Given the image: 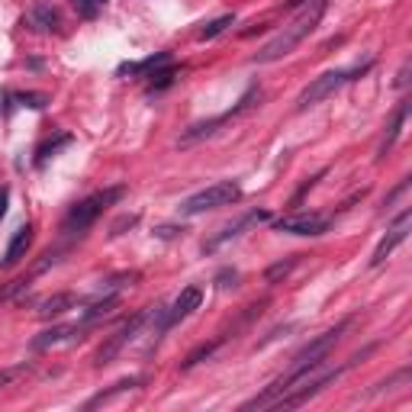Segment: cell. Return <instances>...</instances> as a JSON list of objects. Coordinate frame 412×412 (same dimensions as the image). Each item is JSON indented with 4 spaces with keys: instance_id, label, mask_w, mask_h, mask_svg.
<instances>
[{
    "instance_id": "obj_1",
    "label": "cell",
    "mask_w": 412,
    "mask_h": 412,
    "mask_svg": "<svg viewBox=\"0 0 412 412\" xmlns=\"http://www.w3.org/2000/svg\"><path fill=\"white\" fill-rule=\"evenodd\" d=\"M326 7H328V0H306L303 7H300V13H296L290 23L280 29L274 39H270L264 49L254 55V65H274V61H280V59H287V55H293L296 52V45L303 43L306 36L319 26V20H322V13H326Z\"/></svg>"
},
{
    "instance_id": "obj_2",
    "label": "cell",
    "mask_w": 412,
    "mask_h": 412,
    "mask_svg": "<svg viewBox=\"0 0 412 412\" xmlns=\"http://www.w3.org/2000/svg\"><path fill=\"white\" fill-rule=\"evenodd\" d=\"M123 194H126V187H107L100 194H91L87 200L75 203V206L68 210V216L61 219V232H65V236H84L87 229L100 219V213L107 210V206L123 200Z\"/></svg>"
},
{
    "instance_id": "obj_3",
    "label": "cell",
    "mask_w": 412,
    "mask_h": 412,
    "mask_svg": "<svg viewBox=\"0 0 412 412\" xmlns=\"http://www.w3.org/2000/svg\"><path fill=\"white\" fill-rule=\"evenodd\" d=\"M370 65H374V59H367L364 65L358 68H335V71H326V75H319L312 84H306L303 91H300V97H296V109H310L316 107L319 100H326V97H332V93L338 91V87H345L348 81H354V77H361L364 71H370Z\"/></svg>"
},
{
    "instance_id": "obj_4",
    "label": "cell",
    "mask_w": 412,
    "mask_h": 412,
    "mask_svg": "<svg viewBox=\"0 0 412 412\" xmlns=\"http://www.w3.org/2000/svg\"><path fill=\"white\" fill-rule=\"evenodd\" d=\"M242 200V187L236 181H219V184H210L190 194L184 203H181V216H200L206 210H219V206H232V203Z\"/></svg>"
},
{
    "instance_id": "obj_5",
    "label": "cell",
    "mask_w": 412,
    "mask_h": 412,
    "mask_svg": "<svg viewBox=\"0 0 412 412\" xmlns=\"http://www.w3.org/2000/svg\"><path fill=\"white\" fill-rule=\"evenodd\" d=\"M254 100H261V87H252V91H248L242 100H238V107H232L229 113H222V116H213V119H203V123H194V126H190L184 135H181V139H177V148H190V145H197V142H203V139L216 135L219 129L226 126V123H232L236 116H242L245 109H252Z\"/></svg>"
},
{
    "instance_id": "obj_6",
    "label": "cell",
    "mask_w": 412,
    "mask_h": 412,
    "mask_svg": "<svg viewBox=\"0 0 412 412\" xmlns=\"http://www.w3.org/2000/svg\"><path fill=\"white\" fill-rule=\"evenodd\" d=\"M155 316V310H139L132 316V319H126L123 322V326L116 328V332H113V335L107 338V342H103L100 345V351H97V367H107V364H113L119 358V354H123V348L129 345V342H135V338H139V332H142L145 328V322L152 319Z\"/></svg>"
},
{
    "instance_id": "obj_7",
    "label": "cell",
    "mask_w": 412,
    "mask_h": 412,
    "mask_svg": "<svg viewBox=\"0 0 412 412\" xmlns=\"http://www.w3.org/2000/svg\"><path fill=\"white\" fill-rule=\"evenodd\" d=\"M200 303H203V290L200 287H184L181 290V296H177L174 303L168 306V312H158L161 316V322H158V335H165L171 326H177L181 319H187L194 310H200Z\"/></svg>"
},
{
    "instance_id": "obj_8",
    "label": "cell",
    "mask_w": 412,
    "mask_h": 412,
    "mask_svg": "<svg viewBox=\"0 0 412 412\" xmlns=\"http://www.w3.org/2000/svg\"><path fill=\"white\" fill-rule=\"evenodd\" d=\"M277 232H287V236H322L328 229V216H319V213H290V216H280L274 222Z\"/></svg>"
},
{
    "instance_id": "obj_9",
    "label": "cell",
    "mask_w": 412,
    "mask_h": 412,
    "mask_svg": "<svg viewBox=\"0 0 412 412\" xmlns=\"http://www.w3.org/2000/svg\"><path fill=\"white\" fill-rule=\"evenodd\" d=\"M409 219H412V213H409V210H403L399 216H396V222L387 229V236L380 238L377 252H374V258H370V268L383 264V261H387L390 254H393L396 245H403V242H406V236H409Z\"/></svg>"
},
{
    "instance_id": "obj_10",
    "label": "cell",
    "mask_w": 412,
    "mask_h": 412,
    "mask_svg": "<svg viewBox=\"0 0 412 412\" xmlns=\"http://www.w3.org/2000/svg\"><path fill=\"white\" fill-rule=\"evenodd\" d=\"M270 219V213L268 210H252V213H245L242 219H236V222H229L226 229H222V232H219V236H213L210 242L203 245V252H216L219 245H226V242H232V238H238L245 232V229L248 226H258V222H268Z\"/></svg>"
},
{
    "instance_id": "obj_11",
    "label": "cell",
    "mask_w": 412,
    "mask_h": 412,
    "mask_svg": "<svg viewBox=\"0 0 412 412\" xmlns=\"http://www.w3.org/2000/svg\"><path fill=\"white\" fill-rule=\"evenodd\" d=\"M23 23L29 26L33 33H55V29L61 26V17H59V10L52 7V3H33Z\"/></svg>"
},
{
    "instance_id": "obj_12",
    "label": "cell",
    "mask_w": 412,
    "mask_h": 412,
    "mask_svg": "<svg viewBox=\"0 0 412 412\" xmlns=\"http://www.w3.org/2000/svg\"><path fill=\"white\" fill-rule=\"evenodd\" d=\"M29 245H33V226H29V222H23V226L13 232V238H10L7 254H3V261H0V268H3V270L17 268L20 261L26 258V252H29Z\"/></svg>"
},
{
    "instance_id": "obj_13",
    "label": "cell",
    "mask_w": 412,
    "mask_h": 412,
    "mask_svg": "<svg viewBox=\"0 0 412 412\" xmlns=\"http://www.w3.org/2000/svg\"><path fill=\"white\" fill-rule=\"evenodd\" d=\"M84 328L87 326H81V322H75V326H52V328H45L39 338H33V348L36 351H43V348H52V345H59V342H68L71 335L81 338Z\"/></svg>"
},
{
    "instance_id": "obj_14",
    "label": "cell",
    "mask_w": 412,
    "mask_h": 412,
    "mask_svg": "<svg viewBox=\"0 0 412 412\" xmlns=\"http://www.w3.org/2000/svg\"><path fill=\"white\" fill-rule=\"evenodd\" d=\"M75 303H77L75 293H52V296H45L43 303H39V319H55V316L68 312Z\"/></svg>"
},
{
    "instance_id": "obj_15",
    "label": "cell",
    "mask_w": 412,
    "mask_h": 412,
    "mask_svg": "<svg viewBox=\"0 0 412 412\" xmlns=\"http://www.w3.org/2000/svg\"><path fill=\"white\" fill-rule=\"evenodd\" d=\"M139 383H142V380H139V377L119 380V383H113V387H109V390H103V393H97V396H93V399H87V403H84V409H97V406H107L109 399H116V396H119V393H126V390H135V387H139Z\"/></svg>"
},
{
    "instance_id": "obj_16",
    "label": "cell",
    "mask_w": 412,
    "mask_h": 412,
    "mask_svg": "<svg viewBox=\"0 0 412 412\" xmlns=\"http://www.w3.org/2000/svg\"><path fill=\"white\" fill-rule=\"evenodd\" d=\"M168 61H171L168 52H158V55H148V59L135 61V65H119V75H152L155 68L168 65Z\"/></svg>"
},
{
    "instance_id": "obj_17",
    "label": "cell",
    "mask_w": 412,
    "mask_h": 412,
    "mask_svg": "<svg viewBox=\"0 0 412 412\" xmlns=\"http://www.w3.org/2000/svg\"><path fill=\"white\" fill-rule=\"evenodd\" d=\"M406 116H409V100L403 103V107L396 109V116H393V123H390V129H387V135H383V142H380V158L390 152L396 145V139H399V132H403V123H406Z\"/></svg>"
},
{
    "instance_id": "obj_18",
    "label": "cell",
    "mask_w": 412,
    "mask_h": 412,
    "mask_svg": "<svg viewBox=\"0 0 412 412\" xmlns=\"http://www.w3.org/2000/svg\"><path fill=\"white\" fill-rule=\"evenodd\" d=\"M177 75H181V71L171 68V61H168V65H161V68H155L152 75H145V77H148V91H165V87H171Z\"/></svg>"
},
{
    "instance_id": "obj_19",
    "label": "cell",
    "mask_w": 412,
    "mask_h": 412,
    "mask_svg": "<svg viewBox=\"0 0 412 412\" xmlns=\"http://www.w3.org/2000/svg\"><path fill=\"white\" fill-rule=\"evenodd\" d=\"M61 145H71V135H68V132H59L55 139H49V142H43V145H39V152H36V168H43L45 161H49L52 155L59 152Z\"/></svg>"
},
{
    "instance_id": "obj_20",
    "label": "cell",
    "mask_w": 412,
    "mask_h": 412,
    "mask_svg": "<svg viewBox=\"0 0 412 412\" xmlns=\"http://www.w3.org/2000/svg\"><path fill=\"white\" fill-rule=\"evenodd\" d=\"M232 23H236V17H232V13H226V17L213 20V23H206V26L200 29V39H203V43H206V39H216V36H219V33H226Z\"/></svg>"
},
{
    "instance_id": "obj_21",
    "label": "cell",
    "mask_w": 412,
    "mask_h": 412,
    "mask_svg": "<svg viewBox=\"0 0 412 412\" xmlns=\"http://www.w3.org/2000/svg\"><path fill=\"white\" fill-rule=\"evenodd\" d=\"M13 100H17L20 107H29V109H45L49 107V97H45V93H36V91L13 93Z\"/></svg>"
},
{
    "instance_id": "obj_22",
    "label": "cell",
    "mask_w": 412,
    "mask_h": 412,
    "mask_svg": "<svg viewBox=\"0 0 412 412\" xmlns=\"http://www.w3.org/2000/svg\"><path fill=\"white\" fill-rule=\"evenodd\" d=\"M219 345H222V338H216V342H210V345H200V348H197V351H190V354H187V361H184V364H181V367H184V370L197 367V364H200V361H203V358H210V354H213V351H216V348H219Z\"/></svg>"
},
{
    "instance_id": "obj_23",
    "label": "cell",
    "mask_w": 412,
    "mask_h": 412,
    "mask_svg": "<svg viewBox=\"0 0 412 412\" xmlns=\"http://www.w3.org/2000/svg\"><path fill=\"white\" fill-rule=\"evenodd\" d=\"M293 264H296V258H287V261H277V264H270V268L264 270V280H268V284H277L280 277H287V274L293 270Z\"/></svg>"
},
{
    "instance_id": "obj_24",
    "label": "cell",
    "mask_w": 412,
    "mask_h": 412,
    "mask_svg": "<svg viewBox=\"0 0 412 412\" xmlns=\"http://www.w3.org/2000/svg\"><path fill=\"white\" fill-rule=\"evenodd\" d=\"M103 7H107V0H75V10H77V13H81L84 20H93Z\"/></svg>"
},
{
    "instance_id": "obj_25",
    "label": "cell",
    "mask_w": 412,
    "mask_h": 412,
    "mask_svg": "<svg viewBox=\"0 0 412 412\" xmlns=\"http://www.w3.org/2000/svg\"><path fill=\"white\" fill-rule=\"evenodd\" d=\"M26 370H29V364H26V361H23V364H13V367H3V370H0V390L10 387L13 380H20Z\"/></svg>"
},
{
    "instance_id": "obj_26",
    "label": "cell",
    "mask_w": 412,
    "mask_h": 412,
    "mask_svg": "<svg viewBox=\"0 0 412 412\" xmlns=\"http://www.w3.org/2000/svg\"><path fill=\"white\" fill-rule=\"evenodd\" d=\"M135 222H139V216H123V219H116V222H113V226H109V236H123V229H132Z\"/></svg>"
},
{
    "instance_id": "obj_27",
    "label": "cell",
    "mask_w": 412,
    "mask_h": 412,
    "mask_svg": "<svg viewBox=\"0 0 412 412\" xmlns=\"http://www.w3.org/2000/svg\"><path fill=\"white\" fill-rule=\"evenodd\" d=\"M406 190H409V177H403V181H399V184H396V190H393V194L387 197V203H383V206H387V210H390V206H393V203L399 200V197H403Z\"/></svg>"
},
{
    "instance_id": "obj_28",
    "label": "cell",
    "mask_w": 412,
    "mask_h": 412,
    "mask_svg": "<svg viewBox=\"0 0 412 412\" xmlns=\"http://www.w3.org/2000/svg\"><path fill=\"white\" fill-rule=\"evenodd\" d=\"M7 197H10V190L7 187H0V219H3V213H7Z\"/></svg>"
},
{
    "instance_id": "obj_29",
    "label": "cell",
    "mask_w": 412,
    "mask_h": 412,
    "mask_svg": "<svg viewBox=\"0 0 412 412\" xmlns=\"http://www.w3.org/2000/svg\"><path fill=\"white\" fill-rule=\"evenodd\" d=\"M406 81H409V65H406L403 71L396 75V87H406Z\"/></svg>"
}]
</instances>
